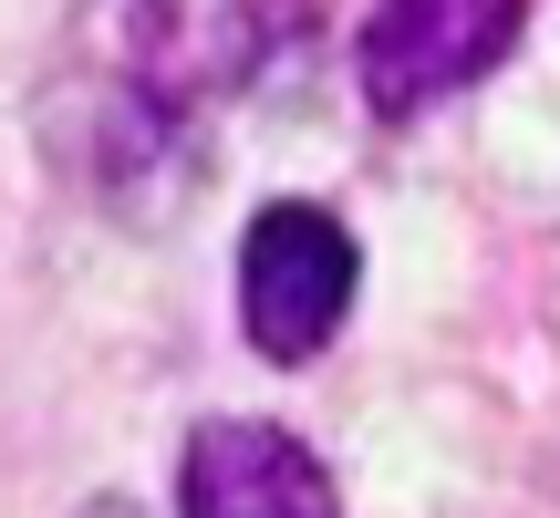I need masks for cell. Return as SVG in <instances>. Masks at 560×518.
Instances as JSON below:
<instances>
[{
	"mask_svg": "<svg viewBox=\"0 0 560 518\" xmlns=\"http://www.w3.org/2000/svg\"><path fill=\"white\" fill-rule=\"evenodd\" d=\"M353 280H363V249H353V228L332 208H301V198L260 208L249 239H240V321H249V342L270 363H312L342 332V311H353Z\"/></svg>",
	"mask_w": 560,
	"mask_h": 518,
	"instance_id": "1",
	"label": "cell"
},
{
	"mask_svg": "<svg viewBox=\"0 0 560 518\" xmlns=\"http://www.w3.org/2000/svg\"><path fill=\"white\" fill-rule=\"evenodd\" d=\"M509 42H520V0H395L363 21L353 73H363V104L405 125L446 104L457 83H478L488 62H509Z\"/></svg>",
	"mask_w": 560,
	"mask_h": 518,
	"instance_id": "2",
	"label": "cell"
},
{
	"mask_svg": "<svg viewBox=\"0 0 560 518\" xmlns=\"http://www.w3.org/2000/svg\"><path fill=\"white\" fill-rule=\"evenodd\" d=\"M177 508L187 518H342L322 457L291 425H260V415H219V425L187 436Z\"/></svg>",
	"mask_w": 560,
	"mask_h": 518,
	"instance_id": "3",
	"label": "cell"
}]
</instances>
